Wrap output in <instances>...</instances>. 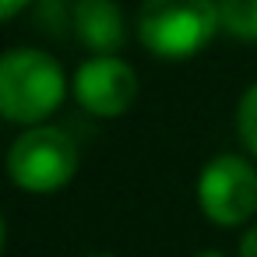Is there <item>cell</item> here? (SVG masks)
I'll return each mask as SVG.
<instances>
[{
    "label": "cell",
    "mask_w": 257,
    "mask_h": 257,
    "mask_svg": "<svg viewBox=\"0 0 257 257\" xmlns=\"http://www.w3.org/2000/svg\"><path fill=\"white\" fill-rule=\"evenodd\" d=\"M194 257H225L222 250H201V253H194Z\"/></svg>",
    "instance_id": "11"
},
{
    "label": "cell",
    "mask_w": 257,
    "mask_h": 257,
    "mask_svg": "<svg viewBox=\"0 0 257 257\" xmlns=\"http://www.w3.org/2000/svg\"><path fill=\"white\" fill-rule=\"evenodd\" d=\"M78 173V141L64 127L36 123L15 138L8 152V176L18 190L53 194Z\"/></svg>",
    "instance_id": "3"
},
{
    "label": "cell",
    "mask_w": 257,
    "mask_h": 257,
    "mask_svg": "<svg viewBox=\"0 0 257 257\" xmlns=\"http://www.w3.org/2000/svg\"><path fill=\"white\" fill-rule=\"evenodd\" d=\"M67 95L60 64L32 46L8 50L0 60V113L8 123L36 127L43 123Z\"/></svg>",
    "instance_id": "1"
},
{
    "label": "cell",
    "mask_w": 257,
    "mask_h": 257,
    "mask_svg": "<svg viewBox=\"0 0 257 257\" xmlns=\"http://www.w3.org/2000/svg\"><path fill=\"white\" fill-rule=\"evenodd\" d=\"M71 29L88 50H95V57H113L127 43V25L116 0H74Z\"/></svg>",
    "instance_id": "6"
},
{
    "label": "cell",
    "mask_w": 257,
    "mask_h": 257,
    "mask_svg": "<svg viewBox=\"0 0 257 257\" xmlns=\"http://www.w3.org/2000/svg\"><path fill=\"white\" fill-rule=\"evenodd\" d=\"M92 257H113V253H92Z\"/></svg>",
    "instance_id": "12"
},
{
    "label": "cell",
    "mask_w": 257,
    "mask_h": 257,
    "mask_svg": "<svg viewBox=\"0 0 257 257\" xmlns=\"http://www.w3.org/2000/svg\"><path fill=\"white\" fill-rule=\"evenodd\" d=\"M74 99L92 116H123L138 99V74L120 57H92L74 74Z\"/></svg>",
    "instance_id": "5"
},
{
    "label": "cell",
    "mask_w": 257,
    "mask_h": 257,
    "mask_svg": "<svg viewBox=\"0 0 257 257\" xmlns=\"http://www.w3.org/2000/svg\"><path fill=\"white\" fill-rule=\"evenodd\" d=\"M218 29L215 0H141L138 8V39L162 60H187L201 53Z\"/></svg>",
    "instance_id": "2"
},
{
    "label": "cell",
    "mask_w": 257,
    "mask_h": 257,
    "mask_svg": "<svg viewBox=\"0 0 257 257\" xmlns=\"http://www.w3.org/2000/svg\"><path fill=\"white\" fill-rule=\"evenodd\" d=\"M29 4H32V0H4V4H0V18H4V22H15Z\"/></svg>",
    "instance_id": "9"
},
{
    "label": "cell",
    "mask_w": 257,
    "mask_h": 257,
    "mask_svg": "<svg viewBox=\"0 0 257 257\" xmlns=\"http://www.w3.org/2000/svg\"><path fill=\"white\" fill-rule=\"evenodd\" d=\"M197 204L222 229L246 225L257 211V169L243 155H215L197 176Z\"/></svg>",
    "instance_id": "4"
},
{
    "label": "cell",
    "mask_w": 257,
    "mask_h": 257,
    "mask_svg": "<svg viewBox=\"0 0 257 257\" xmlns=\"http://www.w3.org/2000/svg\"><path fill=\"white\" fill-rule=\"evenodd\" d=\"M225 36L239 43H257V0H215Z\"/></svg>",
    "instance_id": "7"
},
{
    "label": "cell",
    "mask_w": 257,
    "mask_h": 257,
    "mask_svg": "<svg viewBox=\"0 0 257 257\" xmlns=\"http://www.w3.org/2000/svg\"><path fill=\"white\" fill-rule=\"evenodd\" d=\"M236 131H239L243 148L257 159V81L243 92V99L236 106Z\"/></svg>",
    "instance_id": "8"
},
{
    "label": "cell",
    "mask_w": 257,
    "mask_h": 257,
    "mask_svg": "<svg viewBox=\"0 0 257 257\" xmlns=\"http://www.w3.org/2000/svg\"><path fill=\"white\" fill-rule=\"evenodd\" d=\"M239 257H257V225H250L239 239Z\"/></svg>",
    "instance_id": "10"
}]
</instances>
